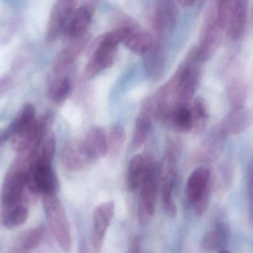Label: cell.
<instances>
[{
    "label": "cell",
    "instance_id": "39",
    "mask_svg": "<svg viewBox=\"0 0 253 253\" xmlns=\"http://www.w3.org/2000/svg\"></svg>",
    "mask_w": 253,
    "mask_h": 253
},
{
    "label": "cell",
    "instance_id": "4",
    "mask_svg": "<svg viewBox=\"0 0 253 253\" xmlns=\"http://www.w3.org/2000/svg\"><path fill=\"white\" fill-rule=\"evenodd\" d=\"M177 154L175 148L169 145L165 152L159 172L160 195L162 208L165 214L175 218L177 214L176 205L173 199V187L176 173Z\"/></svg>",
    "mask_w": 253,
    "mask_h": 253
},
{
    "label": "cell",
    "instance_id": "3",
    "mask_svg": "<svg viewBox=\"0 0 253 253\" xmlns=\"http://www.w3.org/2000/svg\"><path fill=\"white\" fill-rule=\"evenodd\" d=\"M212 189V173L209 168L199 167L190 174L186 194L196 215H202L206 212L211 202Z\"/></svg>",
    "mask_w": 253,
    "mask_h": 253
},
{
    "label": "cell",
    "instance_id": "37",
    "mask_svg": "<svg viewBox=\"0 0 253 253\" xmlns=\"http://www.w3.org/2000/svg\"><path fill=\"white\" fill-rule=\"evenodd\" d=\"M37 253H51V252H50V251H48V250L42 248V249H40Z\"/></svg>",
    "mask_w": 253,
    "mask_h": 253
},
{
    "label": "cell",
    "instance_id": "34",
    "mask_svg": "<svg viewBox=\"0 0 253 253\" xmlns=\"http://www.w3.org/2000/svg\"><path fill=\"white\" fill-rule=\"evenodd\" d=\"M13 129L10 125L7 128L1 129L0 130V147L10 140L13 136Z\"/></svg>",
    "mask_w": 253,
    "mask_h": 253
},
{
    "label": "cell",
    "instance_id": "27",
    "mask_svg": "<svg viewBox=\"0 0 253 253\" xmlns=\"http://www.w3.org/2000/svg\"><path fill=\"white\" fill-rule=\"evenodd\" d=\"M190 108L193 117V129L196 133H201L205 130L209 120L208 104L203 98H196Z\"/></svg>",
    "mask_w": 253,
    "mask_h": 253
},
{
    "label": "cell",
    "instance_id": "10",
    "mask_svg": "<svg viewBox=\"0 0 253 253\" xmlns=\"http://www.w3.org/2000/svg\"><path fill=\"white\" fill-rule=\"evenodd\" d=\"M77 0H57L53 6L47 23L46 40L56 41L66 28L74 11Z\"/></svg>",
    "mask_w": 253,
    "mask_h": 253
},
{
    "label": "cell",
    "instance_id": "30",
    "mask_svg": "<svg viewBox=\"0 0 253 253\" xmlns=\"http://www.w3.org/2000/svg\"><path fill=\"white\" fill-rule=\"evenodd\" d=\"M239 0H219V19L223 26L227 27L229 16Z\"/></svg>",
    "mask_w": 253,
    "mask_h": 253
},
{
    "label": "cell",
    "instance_id": "21",
    "mask_svg": "<svg viewBox=\"0 0 253 253\" xmlns=\"http://www.w3.org/2000/svg\"><path fill=\"white\" fill-rule=\"evenodd\" d=\"M144 67L150 78L158 80L163 75L165 66V58L159 40H154L150 50L145 53Z\"/></svg>",
    "mask_w": 253,
    "mask_h": 253
},
{
    "label": "cell",
    "instance_id": "31",
    "mask_svg": "<svg viewBox=\"0 0 253 253\" xmlns=\"http://www.w3.org/2000/svg\"><path fill=\"white\" fill-rule=\"evenodd\" d=\"M30 60V56L27 53H21L16 56V59L12 64V69L13 71H19L22 70Z\"/></svg>",
    "mask_w": 253,
    "mask_h": 253
},
{
    "label": "cell",
    "instance_id": "26",
    "mask_svg": "<svg viewBox=\"0 0 253 253\" xmlns=\"http://www.w3.org/2000/svg\"><path fill=\"white\" fill-rule=\"evenodd\" d=\"M153 42L154 40L150 34L134 28L124 43L126 47L133 53L145 54L150 50Z\"/></svg>",
    "mask_w": 253,
    "mask_h": 253
},
{
    "label": "cell",
    "instance_id": "28",
    "mask_svg": "<svg viewBox=\"0 0 253 253\" xmlns=\"http://www.w3.org/2000/svg\"><path fill=\"white\" fill-rule=\"evenodd\" d=\"M126 132L123 126L116 125L110 129L108 135V153L117 156L123 150L126 141Z\"/></svg>",
    "mask_w": 253,
    "mask_h": 253
},
{
    "label": "cell",
    "instance_id": "14",
    "mask_svg": "<svg viewBox=\"0 0 253 253\" xmlns=\"http://www.w3.org/2000/svg\"><path fill=\"white\" fill-rule=\"evenodd\" d=\"M225 28L220 25L202 27L199 45L196 46L198 56L203 63L208 62L216 53L222 42Z\"/></svg>",
    "mask_w": 253,
    "mask_h": 253
},
{
    "label": "cell",
    "instance_id": "35",
    "mask_svg": "<svg viewBox=\"0 0 253 253\" xmlns=\"http://www.w3.org/2000/svg\"><path fill=\"white\" fill-rule=\"evenodd\" d=\"M31 251L25 248L22 244L16 241V243L10 248L7 253H31Z\"/></svg>",
    "mask_w": 253,
    "mask_h": 253
},
{
    "label": "cell",
    "instance_id": "36",
    "mask_svg": "<svg viewBox=\"0 0 253 253\" xmlns=\"http://www.w3.org/2000/svg\"><path fill=\"white\" fill-rule=\"evenodd\" d=\"M177 1L184 7H189V6L193 5L196 0H177Z\"/></svg>",
    "mask_w": 253,
    "mask_h": 253
},
{
    "label": "cell",
    "instance_id": "1",
    "mask_svg": "<svg viewBox=\"0 0 253 253\" xmlns=\"http://www.w3.org/2000/svg\"><path fill=\"white\" fill-rule=\"evenodd\" d=\"M31 156L28 152L18 154L6 173L0 193L1 208H10L22 202L31 168Z\"/></svg>",
    "mask_w": 253,
    "mask_h": 253
},
{
    "label": "cell",
    "instance_id": "20",
    "mask_svg": "<svg viewBox=\"0 0 253 253\" xmlns=\"http://www.w3.org/2000/svg\"><path fill=\"white\" fill-rule=\"evenodd\" d=\"M91 18V11L87 7H81L77 10H74L65 28L67 37L70 40H72L85 35Z\"/></svg>",
    "mask_w": 253,
    "mask_h": 253
},
{
    "label": "cell",
    "instance_id": "16",
    "mask_svg": "<svg viewBox=\"0 0 253 253\" xmlns=\"http://www.w3.org/2000/svg\"><path fill=\"white\" fill-rule=\"evenodd\" d=\"M154 162L143 154L135 155L131 159L126 172V184L130 191L140 188Z\"/></svg>",
    "mask_w": 253,
    "mask_h": 253
},
{
    "label": "cell",
    "instance_id": "5",
    "mask_svg": "<svg viewBox=\"0 0 253 253\" xmlns=\"http://www.w3.org/2000/svg\"><path fill=\"white\" fill-rule=\"evenodd\" d=\"M58 188L59 182L51 165L31 161L26 190L34 196H44L56 194Z\"/></svg>",
    "mask_w": 253,
    "mask_h": 253
},
{
    "label": "cell",
    "instance_id": "29",
    "mask_svg": "<svg viewBox=\"0 0 253 253\" xmlns=\"http://www.w3.org/2000/svg\"><path fill=\"white\" fill-rule=\"evenodd\" d=\"M44 235V228L43 226L36 227L29 231L22 233L17 241L19 243L22 244L24 247L28 251L33 252L34 250L37 249L40 244Z\"/></svg>",
    "mask_w": 253,
    "mask_h": 253
},
{
    "label": "cell",
    "instance_id": "32",
    "mask_svg": "<svg viewBox=\"0 0 253 253\" xmlns=\"http://www.w3.org/2000/svg\"><path fill=\"white\" fill-rule=\"evenodd\" d=\"M248 211L251 222L253 224V168L251 171L249 181V192H248Z\"/></svg>",
    "mask_w": 253,
    "mask_h": 253
},
{
    "label": "cell",
    "instance_id": "2",
    "mask_svg": "<svg viewBox=\"0 0 253 253\" xmlns=\"http://www.w3.org/2000/svg\"><path fill=\"white\" fill-rule=\"evenodd\" d=\"M44 213L52 234L63 252L71 250V227L66 211L56 194L43 196Z\"/></svg>",
    "mask_w": 253,
    "mask_h": 253
},
{
    "label": "cell",
    "instance_id": "6",
    "mask_svg": "<svg viewBox=\"0 0 253 253\" xmlns=\"http://www.w3.org/2000/svg\"><path fill=\"white\" fill-rule=\"evenodd\" d=\"M159 172L155 163L152 165L147 177L140 187L138 205V218L141 225L149 222L156 212Z\"/></svg>",
    "mask_w": 253,
    "mask_h": 253
},
{
    "label": "cell",
    "instance_id": "25",
    "mask_svg": "<svg viewBox=\"0 0 253 253\" xmlns=\"http://www.w3.org/2000/svg\"><path fill=\"white\" fill-rule=\"evenodd\" d=\"M166 123L181 132L193 129V117L190 106H178L169 114Z\"/></svg>",
    "mask_w": 253,
    "mask_h": 253
},
{
    "label": "cell",
    "instance_id": "13",
    "mask_svg": "<svg viewBox=\"0 0 253 253\" xmlns=\"http://www.w3.org/2000/svg\"><path fill=\"white\" fill-rule=\"evenodd\" d=\"M253 123V112L245 105L233 108L218 126L225 137L239 135L245 132Z\"/></svg>",
    "mask_w": 253,
    "mask_h": 253
},
{
    "label": "cell",
    "instance_id": "24",
    "mask_svg": "<svg viewBox=\"0 0 253 253\" xmlns=\"http://www.w3.org/2000/svg\"><path fill=\"white\" fill-rule=\"evenodd\" d=\"M56 140L54 132L52 129L47 131L42 138L34 152L33 161L40 163L51 165L56 152Z\"/></svg>",
    "mask_w": 253,
    "mask_h": 253
},
{
    "label": "cell",
    "instance_id": "22",
    "mask_svg": "<svg viewBox=\"0 0 253 253\" xmlns=\"http://www.w3.org/2000/svg\"><path fill=\"white\" fill-rule=\"evenodd\" d=\"M28 205L23 200L10 208H1L0 223L7 229H13L22 225L28 218Z\"/></svg>",
    "mask_w": 253,
    "mask_h": 253
},
{
    "label": "cell",
    "instance_id": "19",
    "mask_svg": "<svg viewBox=\"0 0 253 253\" xmlns=\"http://www.w3.org/2000/svg\"><path fill=\"white\" fill-rule=\"evenodd\" d=\"M84 143L89 155L94 162L105 157L108 153V135L102 127L94 126L90 129Z\"/></svg>",
    "mask_w": 253,
    "mask_h": 253
},
{
    "label": "cell",
    "instance_id": "33",
    "mask_svg": "<svg viewBox=\"0 0 253 253\" xmlns=\"http://www.w3.org/2000/svg\"><path fill=\"white\" fill-rule=\"evenodd\" d=\"M12 79L9 75L0 77V96H2L11 85Z\"/></svg>",
    "mask_w": 253,
    "mask_h": 253
},
{
    "label": "cell",
    "instance_id": "17",
    "mask_svg": "<svg viewBox=\"0 0 253 253\" xmlns=\"http://www.w3.org/2000/svg\"><path fill=\"white\" fill-rule=\"evenodd\" d=\"M154 114L150 104L145 100L143 103L141 112L135 122V129L131 141V148L133 151L139 149L144 144L150 134Z\"/></svg>",
    "mask_w": 253,
    "mask_h": 253
},
{
    "label": "cell",
    "instance_id": "11",
    "mask_svg": "<svg viewBox=\"0 0 253 253\" xmlns=\"http://www.w3.org/2000/svg\"><path fill=\"white\" fill-rule=\"evenodd\" d=\"M115 205L113 202H104L98 205L93 213V230L91 242L96 251H100L107 232L114 218Z\"/></svg>",
    "mask_w": 253,
    "mask_h": 253
},
{
    "label": "cell",
    "instance_id": "8",
    "mask_svg": "<svg viewBox=\"0 0 253 253\" xmlns=\"http://www.w3.org/2000/svg\"><path fill=\"white\" fill-rule=\"evenodd\" d=\"M118 46L108 33L102 35L96 42L94 51L86 65L84 69L86 78H93L104 70L110 68L115 61Z\"/></svg>",
    "mask_w": 253,
    "mask_h": 253
},
{
    "label": "cell",
    "instance_id": "18",
    "mask_svg": "<svg viewBox=\"0 0 253 253\" xmlns=\"http://www.w3.org/2000/svg\"><path fill=\"white\" fill-rule=\"evenodd\" d=\"M249 0H239L227 21V35L230 40H239L245 34L248 20Z\"/></svg>",
    "mask_w": 253,
    "mask_h": 253
},
{
    "label": "cell",
    "instance_id": "12",
    "mask_svg": "<svg viewBox=\"0 0 253 253\" xmlns=\"http://www.w3.org/2000/svg\"><path fill=\"white\" fill-rule=\"evenodd\" d=\"M230 227L223 214L215 217L211 229L205 233L202 241L205 251L212 252L224 250L230 239Z\"/></svg>",
    "mask_w": 253,
    "mask_h": 253
},
{
    "label": "cell",
    "instance_id": "7",
    "mask_svg": "<svg viewBox=\"0 0 253 253\" xmlns=\"http://www.w3.org/2000/svg\"><path fill=\"white\" fill-rule=\"evenodd\" d=\"M226 92L233 108L244 106L248 97V82L245 68L237 59H232L227 65Z\"/></svg>",
    "mask_w": 253,
    "mask_h": 253
},
{
    "label": "cell",
    "instance_id": "38",
    "mask_svg": "<svg viewBox=\"0 0 253 253\" xmlns=\"http://www.w3.org/2000/svg\"><path fill=\"white\" fill-rule=\"evenodd\" d=\"M218 253H232L230 252V251H226V250H222V251H220Z\"/></svg>",
    "mask_w": 253,
    "mask_h": 253
},
{
    "label": "cell",
    "instance_id": "23",
    "mask_svg": "<svg viewBox=\"0 0 253 253\" xmlns=\"http://www.w3.org/2000/svg\"><path fill=\"white\" fill-rule=\"evenodd\" d=\"M72 81L70 75L53 74L49 80L48 93L50 99L56 103L65 102L71 93Z\"/></svg>",
    "mask_w": 253,
    "mask_h": 253
},
{
    "label": "cell",
    "instance_id": "9",
    "mask_svg": "<svg viewBox=\"0 0 253 253\" xmlns=\"http://www.w3.org/2000/svg\"><path fill=\"white\" fill-rule=\"evenodd\" d=\"M60 160L62 166L71 172L84 170L94 162L86 149L84 141L76 138L64 144L61 150Z\"/></svg>",
    "mask_w": 253,
    "mask_h": 253
},
{
    "label": "cell",
    "instance_id": "15",
    "mask_svg": "<svg viewBox=\"0 0 253 253\" xmlns=\"http://www.w3.org/2000/svg\"><path fill=\"white\" fill-rule=\"evenodd\" d=\"M153 24L158 35L173 31L178 19V9L173 0H154Z\"/></svg>",
    "mask_w": 253,
    "mask_h": 253
}]
</instances>
